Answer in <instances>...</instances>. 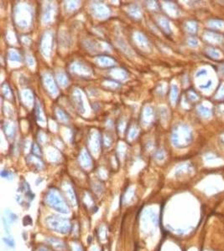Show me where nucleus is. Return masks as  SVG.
<instances>
[{"mask_svg": "<svg viewBox=\"0 0 224 251\" xmlns=\"http://www.w3.org/2000/svg\"><path fill=\"white\" fill-rule=\"evenodd\" d=\"M4 241H5L6 243H8V244H9V246H11V247H13V246L14 245V242H13V241H9V239H4Z\"/></svg>", "mask_w": 224, "mask_h": 251, "instance_id": "f257e3e1", "label": "nucleus"}]
</instances>
